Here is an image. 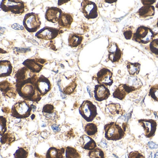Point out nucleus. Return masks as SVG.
<instances>
[{
    "mask_svg": "<svg viewBox=\"0 0 158 158\" xmlns=\"http://www.w3.org/2000/svg\"><path fill=\"white\" fill-rule=\"evenodd\" d=\"M15 78L16 79V90L20 97L29 101L38 102L41 96L37 89L38 78L36 74L27 68L19 69Z\"/></svg>",
    "mask_w": 158,
    "mask_h": 158,
    "instance_id": "nucleus-1",
    "label": "nucleus"
},
{
    "mask_svg": "<svg viewBox=\"0 0 158 158\" xmlns=\"http://www.w3.org/2000/svg\"><path fill=\"white\" fill-rule=\"evenodd\" d=\"M105 137L109 140H120L124 137L126 128L115 122L108 123L104 127Z\"/></svg>",
    "mask_w": 158,
    "mask_h": 158,
    "instance_id": "nucleus-2",
    "label": "nucleus"
},
{
    "mask_svg": "<svg viewBox=\"0 0 158 158\" xmlns=\"http://www.w3.org/2000/svg\"><path fill=\"white\" fill-rule=\"evenodd\" d=\"M0 8L5 12H11L14 14H21L25 12L24 2L20 0H2Z\"/></svg>",
    "mask_w": 158,
    "mask_h": 158,
    "instance_id": "nucleus-3",
    "label": "nucleus"
},
{
    "mask_svg": "<svg viewBox=\"0 0 158 158\" xmlns=\"http://www.w3.org/2000/svg\"><path fill=\"white\" fill-rule=\"evenodd\" d=\"M155 35L152 29L147 27L141 26L134 33L133 40L138 43L146 44L151 42Z\"/></svg>",
    "mask_w": 158,
    "mask_h": 158,
    "instance_id": "nucleus-4",
    "label": "nucleus"
},
{
    "mask_svg": "<svg viewBox=\"0 0 158 158\" xmlns=\"http://www.w3.org/2000/svg\"><path fill=\"white\" fill-rule=\"evenodd\" d=\"M32 106L25 101L16 102L11 109V115L17 119L27 118L31 114Z\"/></svg>",
    "mask_w": 158,
    "mask_h": 158,
    "instance_id": "nucleus-5",
    "label": "nucleus"
},
{
    "mask_svg": "<svg viewBox=\"0 0 158 158\" xmlns=\"http://www.w3.org/2000/svg\"><path fill=\"white\" fill-rule=\"evenodd\" d=\"M80 115L85 121L91 122L98 114L97 107L90 101L85 100L79 108Z\"/></svg>",
    "mask_w": 158,
    "mask_h": 158,
    "instance_id": "nucleus-6",
    "label": "nucleus"
},
{
    "mask_svg": "<svg viewBox=\"0 0 158 158\" xmlns=\"http://www.w3.org/2000/svg\"><path fill=\"white\" fill-rule=\"evenodd\" d=\"M23 25L29 33L36 32L41 25L39 15L34 13H29L26 15L23 21Z\"/></svg>",
    "mask_w": 158,
    "mask_h": 158,
    "instance_id": "nucleus-7",
    "label": "nucleus"
},
{
    "mask_svg": "<svg viewBox=\"0 0 158 158\" xmlns=\"http://www.w3.org/2000/svg\"><path fill=\"white\" fill-rule=\"evenodd\" d=\"M81 12L88 20L96 19L98 15L96 3L88 0L83 1L81 3Z\"/></svg>",
    "mask_w": 158,
    "mask_h": 158,
    "instance_id": "nucleus-8",
    "label": "nucleus"
},
{
    "mask_svg": "<svg viewBox=\"0 0 158 158\" xmlns=\"http://www.w3.org/2000/svg\"><path fill=\"white\" fill-rule=\"evenodd\" d=\"M139 123L143 127L144 135L148 138L151 139L155 135L157 129V123L155 120L152 119H140Z\"/></svg>",
    "mask_w": 158,
    "mask_h": 158,
    "instance_id": "nucleus-9",
    "label": "nucleus"
},
{
    "mask_svg": "<svg viewBox=\"0 0 158 158\" xmlns=\"http://www.w3.org/2000/svg\"><path fill=\"white\" fill-rule=\"evenodd\" d=\"M60 31V30L57 28L45 27L36 33L35 37L43 40H52L57 37Z\"/></svg>",
    "mask_w": 158,
    "mask_h": 158,
    "instance_id": "nucleus-10",
    "label": "nucleus"
},
{
    "mask_svg": "<svg viewBox=\"0 0 158 158\" xmlns=\"http://www.w3.org/2000/svg\"><path fill=\"white\" fill-rule=\"evenodd\" d=\"M112 76L113 73L111 71L107 68H103L98 72L96 79L99 85L110 86L113 83Z\"/></svg>",
    "mask_w": 158,
    "mask_h": 158,
    "instance_id": "nucleus-11",
    "label": "nucleus"
},
{
    "mask_svg": "<svg viewBox=\"0 0 158 158\" xmlns=\"http://www.w3.org/2000/svg\"><path fill=\"white\" fill-rule=\"evenodd\" d=\"M46 60L43 59H27L23 64L33 73H39L43 68Z\"/></svg>",
    "mask_w": 158,
    "mask_h": 158,
    "instance_id": "nucleus-12",
    "label": "nucleus"
},
{
    "mask_svg": "<svg viewBox=\"0 0 158 158\" xmlns=\"http://www.w3.org/2000/svg\"><path fill=\"white\" fill-rule=\"evenodd\" d=\"M94 98L98 102H102L107 100L110 95L109 89L102 85H95L94 89Z\"/></svg>",
    "mask_w": 158,
    "mask_h": 158,
    "instance_id": "nucleus-13",
    "label": "nucleus"
},
{
    "mask_svg": "<svg viewBox=\"0 0 158 158\" xmlns=\"http://www.w3.org/2000/svg\"><path fill=\"white\" fill-rule=\"evenodd\" d=\"M36 86L37 90L42 96L46 95L52 88L49 80L42 75L38 79Z\"/></svg>",
    "mask_w": 158,
    "mask_h": 158,
    "instance_id": "nucleus-14",
    "label": "nucleus"
},
{
    "mask_svg": "<svg viewBox=\"0 0 158 158\" xmlns=\"http://www.w3.org/2000/svg\"><path fill=\"white\" fill-rule=\"evenodd\" d=\"M108 58L113 63L119 62L122 56V52L118 45L114 42H111L108 47Z\"/></svg>",
    "mask_w": 158,
    "mask_h": 158,
    "instance_id": "nucleus-15",
    "label": "nucleus"
},
{
    "mask_svg": "<svg viewBox=\"0 0 158 158\" xmlns=\"http://www.w3.org/2000/svg\"><path fill=\"white\" fill-rule=\"evenodd\" d=\"M134 91V89L127 84H121L114 90L113 96L115 98L123 100L127 94Z\"/></svg>",
    "mask_w": 158,
    "mask_h": 158,
    "instance_id": "nucleus-16",
    "label": "nucleus"
},
{
    "mask_svg": "<svg viewBox=\"0 0 158 158\" xmlns=\"http://www.w3.org/2000/svg\"><path fill=\"white\" fill-rule=\"evenodd\" d=\"M62 13V11L60 8L50 7L47 10L45 14V18L48 22L54 23L58 22Z\"/></svg>",
    "mask_w": 158,
    "mask_h": 158,
    "instance_id": "nucleus-17",
    "label": "nucleus"
},
{
    "mask_svg": "<svg viewBox=\"0 0 158 158\" xmlns=\"http://www.w3.org/2000/svg\"><path fill=\"white\" fill-rule=\"evenodd\" d=\"M79 140L81 147L85 149L91 151L97 148V144L94 139L86 135L81 136Z\"/></svg>",
    "mask_w": 158,
    "mask_h": 158,
    "instance_id": "nucleus-18",
    "label": "nucleus"
},
{
    "mask_svg": "<svg viewBox=\"0 0 158 158\" xmlns=\"http://www.w3.org/2000/svg\"><path fill=\"white\" fill-rule=\"evenodd\" d=\"M13 67L10 61L1 60L0 61V77L10 76L12 72Z\"/></svg>",
    "mask_w": 158,
    "mask_h": 158,
    "instance_id": "nucleus-19",
    "label": "nucleus"
},
{
    "mask_svg": "<svg viewBox=\"0 0 158 158\" xmlns=\"http://www.w3.org/2000/svg\"><path fill=\"white\" fill-rule=\"evenodd\" d=\"M73 20V16L70 14L62 13L58 23L60 27L70 29Z\"/></svg>",
    "mask_w": 158,
    "mask_h": 158,
    "instance_id": "nucleus-20",
    "label": "nucleus"
},
{
    "mask_svg": "<svg viewBox=\"0 0 158 158\" xmlns=\"http://www.w3.org/2000/svg\"><path fill=\"white\" fill-rule=\"evenodd\" d=\"M137 14L142 18L150 17L154 15L155 8L152 5L142 6L138 11Z\"/></svg>",
    "mask_w": 158,
    "mask_h": 158,
    "instance_id": "nucleus-21",
    "label": "nucleus"
},
{
    "mask_svg": "<svg viewBox=\"0 0 158 158\" xmlns=\"http://www.w3.org/2000/svg\"><path fill=\"white\" fill-rule=\"evenodd\" d=\"M64 148L59 149L52 147L47 152L46 158H64Z\"/></svg>",
    "mask_w": 158,
    "mask_h": 158,
    "instance_id": "nucleus-22",
    "label": "nucleus"
},
{
    "mask_svg": "<svg viewBox=\"0 0 158 158\" xmlns=\"http://www.w3.org/2000/svg\"><path fill=\"white\" fill-rule=\"evenodd\" d=\"M83 40L82 35L75 34H70L68 38V45L71 48H76L81 44Z\"/></svg>",
    "mask_w": 158,
    "mask_h": 158,
    "instance_id": "nucleus-23",
    "label": "nucleus"
},
{
    "mask_svg": "<svg viewBox=\"0 0 158 158\" xmlns=\"http://www.w3.org/2000/svg\"><path fill=\"white\" fill-rule=\"evenodd\" d=\"M107 108L109 110L110 113L112 115H116V114L123 115L125 113V110L122 109L121 105L119 103H110L107 105Z\"/></svg>",
    "mask_w": 158,
    "mask_h": 158,
    "instance_id": "nucleus-24",
    "label": "nucleus"
},
{
    "mask_svg": "<svg viewBox=\"0 0 158 158\" xmlns=\"http://www.w3.org/2000/svg\"><path fill=\"white\" fill-rule=\"evenodd\" d=\"M127 71L130 76L136 75L139 73L140 69V64L139 63L128 62L127 65Z\"/></svg>",
    "mask_w": 158,
    "mask_h": 158,
    "instance_id": "nucleus-25",
    "label": "nucleus"
},
{
    "mask_svg": "<svg viewBox=\"0 0 158 158\" xmlns=\"http://www.w3.org/2000/svg\"><path fill=\"white\" fill-rule=\"evenodd\" d=\"M85 131L88 135L94 136L98 133V127L95 124L89 123L85 126Z\"/></svg>",
    "mask_w": 158,
    "mask_h": 158,
    "instance_id": "nucleus-26",
    "label": "nucleus"
},
{
    "mask_svg": "<svg viewBox=\"0 0 158 158\" xmlns=\"http://www.w3.org/2000/svg\"><path fill=\"white\" fill-rule=\"evenodd\" d=\"M81 154L76 149L71 147L66 148V158H81Z\"/></svg>",
    "mask_w": 158,
    "mask_h": 158,
    "instance_id": "nucleus-27",
    "label": "nucleus"
},
{
    "mask_svg": "<svg viewBox=\"0 0 158 158\" xmlns=\"http://www.w3.org/2000/svg\"><path fill=\"white\" fill-rule=\"evenodd\" d=\"M88 155L90 158H105L104 152L99 148H96L90 151Z\"/></svg>",
    "mask_w": 158,
    "mask_h": 158,
    "instance_id": "nucleus-28",
    "label": "nucleus"
},
{
    "mask_svg": "<svg viewBox=\"0 0 158 158\" xmlns=\"http://www.w3.org/2000/svg\"><path fill=\"white\" fill-rule=\"evenodd\" d=\"M149 95L155 101L158 102V84L152 86L150 89Z\"/></svg>",
    "mask_w": 158,
    "mask_h": 158,
    "instance_id": "nucleus-29",
    "label": "nucleus"
},
{
    "mask_svg": "<svg viewBox=\"0 0 158 158\" xmlns=\"http://www.w3.org/2000/svg\"><path fill=\"white\" fill-rule=\"evenodd\" d=\"M28 152L23 148H19L14 153L15 158H27Z\"/></svg>",
    "mask_w": 158,
    "mask_h": 158,
    "instance_id": "nucleus-30",
    "label": "nucleus"
},
{
    "mask_svg": "<svg viewBox=\"0 0 158 158\" xmlns=\"http://www.w3.org/2000/svg\"><path fill=\"white\" fill-rule=\"evenodd\" d=\"M15 139L14 137L12 136L11 135L9 134H4L3 135L1 136V142L2 144L7 143L8 144H10L13 142Z\"/></svg>",
    "mask_w": 158,
    "mask_h": 158,
    "instance_id": "nucleus-31",
    "label": "nucleus"
},
{
    "mask_svg": "<svg viewBox=\"0 0 158 158\" xmlns=\"http://www.w3.org/2000/svg\"><path fill=\"white\" fill-rule=\"evenodd\" d=\"M7 120L5 117L1 116L0 117V132L1 135L2 136L5 134L7 131Z\"/></svg>",
    "mask_w": 158,
    "mask_h": 158,
    "instance_id": "nucleus-32",
    "label": "nucleus"
},
{
    "mask_svg": "<svg viewBox=\"0 0 158 158\" xmlns=\"http://www.w3.org/2000/svg\"><path fill=\"white\" fill-rule=\"evenodd\" d=\"M151 52L156 55H158V39L153 40L149 45Z\"/></svg>",
    "mask_w": 158,
    "mask_h": 158,
    "instance_id": "nucleus-33",
    "label": "nucleus"
},
{
    "mask_svg": "<svg viewBox=\"0 0 158 158\" xmlns=\"http://www.w3.org/2000/svg\"><path fill=\"white\" fill-rule=\"evenodd\" d=\"M123 34L125 38L127 40L132 39V37H133V30H132V27H128L127 28H125L124 29V31H123Z\"/></svg>",
    "mask_w": 158,
    "mask_h": 158,
    "instance_id": "nucleus-34",
    "label": "nucleus"
},
{
    "mask_svg": "<svg viewBox=\"0 0 158 158\" xmlns=\"http://www.w3.org/2000/svg\"><path fill=\"white\" fill-rule=\"evenodd\" d=\"M128 158H145L143 153L138 151H134L129 152Z\"/></svg>",
    "mask_w": 158,
    "mask_h": 158,
    "instance_id": "nucleus-35",
    "label": "nucleus"
},
{
    "mask_svg": "<svg viewBox=\"0 0 158 158\" xmlns=\"http://www.w3.org/2000/svg\"><path fill=\"white\" fill-rule=\"evenodd\" d=\"M54 111V106L52 104H48L45 105L42 110V112L45 113L51 114Z\"/></svg>",
    "mask_w": 158,
    "mask_h": 158,
    "instance_id": "nucleus-36",
    "label": "nucleus"
},
{
    "mask_svg": "<svg viewBox=\"0 0 158 158\" xmlns=\"http://www.w3.org/2000/svg\"><path fill=\"white\" fill-rule=\"evenodd\" d=\"M141 2L144 6H147V5H152L156 2V1L155 0H147V1L143 0V1H141Z\"/></svg>",
    "mask_w": 158,
    "mask_h": 158,
    "instance_id": "nucleus-37",
    "label": "nucleus"
},
{
    "mask_svg": "<svg viewBox=\"0 0 158 158\" xmlns=\"http://www.w3.org/2000/svg\"><path fill=\"white\" fill-rule=\"evenodd\" d=\"M148 145L149 148L151 149H156L158 148V144H156L155 142H152V141H149L148 143Z\"/></svg>",
    "mask_w": 158,
    "mask_h": 158,
    "instance_id": "nucleus-38",
    "label": "nucleus"
},
{
    "mask_svg": "<svg viewBox=\"0 0 158 158\" xmlns=\"http://www.w3.org/2000/svg\"><path fill=\"white\" fill-rule=\"evenodd\" d=\"M12 27L13 29H16V30H23L24 27L22 26H20V25L18 24H14L12 26Z\"/></svg>",
    "mask_w": 158,
    "mask_h": 158,
    "instance_id": "nucleus-39",
    "label": "nucleus"
},
{
    "mask_svg": "<svg viewBox=\"0 0 158 158\" xmlns=\"http://www.w3.org/2000/svg\"><path fill=\"white\" fill-rule=\"evenodd\" d=\"M52 130H53L54 132H56V133L60 132V127H59V126H57V125L54 124L52 126Z\"/></svg>",
    "mask_w": 158,
    "mask_h": 158,
    "instance_id": "nucleus-40",
    "label": "nucleus"
},
{
    "mask_svg": "<svg viewBox=\"0 0 158 158\" xmlns=\"http://www.w3.org/2000/svg\"><path fill=\"white\" fill-rule=\"evenodd\" d=\"M152 30V31H153V32H154L155 35H158V21H157V23H156V24L154 26V27H153V28Z\"/></svg>",
    "mask_w": 158,
    "mask_h": 158,
    "instance_id": "nucleus-41",
    "label": "nucleus"
},
{
    "mask_svg": "<svg viewBox=\"0 0 158 158\" xmlns=\"http://www.w3.org/2000/svg\"><path fill=\"white\" fill-rule=\"evenodd\" d=\"M154 158H158V152H156L154 154Z\"/></svg>",
    "mask_w": 158,
    "mask_h": 158,
    "instance_id": "nucleus-42",
    "label": "nucleus"
},
{
    "mask_svg": "<svg viewBox=\"0 0 158 158\" xmlns=\"http://www.w3.org/2000/svg\"><path fill=\"white\" fill-rule=\"evenodd\" d=\"M106 2H108V3H112H112H114V2H117V1H106Z\"/></svg>",
    "mask_w": 158,
    "mask_h": 158,
    "instance_id": "nucleus-43",
    "label": "nucleus"
},
{
    "mask_svg": "<svg viewBox=\"0 0 158 158\" xmlns=\"http://www.w3.org/2000/svg\"><path fill=\"white\" fill-rule=\"evenodd\" d=\"M156 8L158 9V3H157V5H156Z\"/></svg>",
    "mask_w": 158,
    "mask_h": 158,
    "instance_id": "nucleus-44",
    "label": "nucleus"
}]
</instances>
